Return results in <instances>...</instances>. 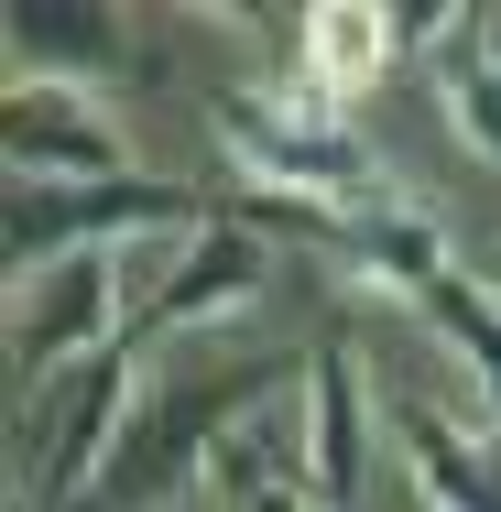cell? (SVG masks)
Masks as SVG:
<instances>
[{"mask_svg": "<svg viewBox=\"0 0 501 512\" xmlns=\"http://www.w3.org/2000/svg\"><path fill=\"white\" fill-rule=\"evenodd\" d=\"M218 142L240 175H262L273 207H305V218H371L393 207L371 142L349 131V109L316 99L305 77H262V88H218Z\"/></svg>", "mask_w": 501, "mask_h": 512, "instance_id": "6da1fadb", "label": "cell"}, {"mask_svg": "<svg viewBox=\"0 0 501 512\" xmlns=\"http://www.w3.org/2000/svg\"><path fill=\"white\" fill-rule=\"evenodd\" d=\"M305 371H316V360L273 349V360H240V371L164 382L153 404L131 414L120 458L99 469V491H88L77 512H164L175 491H207V458L240 436V414H262V404H284V393H305Z\"/></svg>", "mask_w": 501, "mask_h": 512, "instance_id": "7a4b0ae2", "label": "cell"}, {"mask_svg": "<svg viewBox=\"0 0 501 512\" xmlns=\"http://www.w3.org/2000/svg\"><path fill=\"white\" fill-rule=\"evenodd\" d=\"M207 186H175V175H109V186H11V273L33 262H77V251H109V240H142V229H186L197 240Z\"/></svg>", "mask_w": 501, "mask_h": 512, "instance_id": "3957f363", "label": "cell"}, {"mask_svg": "<svg viewBox=\"0 0 501 512\" xmlns=\"http://www.w3.org/2000/svg\"><path fill=\"white\" fill-rule=\"evenodd\" d=\"M262 273H273L262 229L218 207V218L197 229V240L175 251V273H164V284L142 295V316H131L120 338H131V349H153V338H175V327H218V316H240L251 295H262Z\"/></svg>", "mask_w": 501, "mask_h": 512, "instance_id": "277c9868", "label": "cell"}, {"mask_svg": "<svg viewBox=\"0 0 501 512\" xmlns=\"http://www.w3.org/2000/svg\"><path fill=\"white\" fill-rule=\"evenodd\" d=\"M447 33V11H371V0H305L295 11V44L305 55H284L273 77H305L316 99H360V88H382V66H393L403 44H436Z\"/></svg>", "mask_w": 501, "mask_h": 512, "instance_id": "5b68a950", "label": "cell"}, {"mask_svg": "<svg viewBox=\"0 0 501 512\" xmlns=\"http://www.w3.org/2000/svg\"><path fill=\"white\" fill-rule=\"evenodd\" d=\"M0 153H11V186H109V175H131L120 164V131L99 120V99L22 88V77L0 99Z\"/></svg>", "mask_w": 501, "mask_h": 512, "instance_id": "8992f818", "label": "cell"}, {"mask_svg": "<svg viewBox=\"0 0 501 512\" xmlns=\"http://www.w3.org/2000/svg\"><path fill=\"white\" fill-rule=\"evenodd\" d=\"M360 469H371V393L349 338H327L305 371V512H360Z\"/></svg>", "mask_w": 501, "mask_h": 512, "instance_id": "52a82bcc", "label": "cell"}, {"mask_svg": "<svg viewBox=\"0 0 501 512\" xmlns=\"http://www.w3.org/2000/svg\"><path fill=\"white\" fill-rule=\"evenodd\" d=\"M109 306H120V262H109V251H77V262L55 273V295L11 327V371H22V382H44V371H66V360L88 371L99 349H120Z\"/></svg>", "mask_w": 501, "mask_h": 512, "instance_id": "ba28073f", "label": "cell"}, {"mask_svg": "<svg viewBox=\"0 0 501 512\" xmlns=\"http://www.w3.org/2000/svg\"><path fill=\"white\" fill-rule=\"evenodd\" d=\"M0 44H11V77L22 88H77V99H99L120 77V55H131L120 11H55V0H22L0 22Z\"/></svg>", "mask_w": 501, "mask_h": 512, "instance_id": "9c48e42d", "label": "cell"}, {"mask_svg": "<svg viewBox=\"0 0 501 512\" xmlns=\"http://www.w3.org/2000/svg\"><path fill=\"white\" fill-rule=\"evenodd\" d=\"M305 240H316V251H327L349 284H371V295H393V306H414V295H425V284L458 262V251L436 240V218H414V207H371V218H316Z\"/></svg>", "mask_w": 501, "mask_h": 512, "instance_id": "30bf717a", "label": "cell"}, {"mask_svg": "<svg viewBox=\"0 0 501 512\" xmlns=\"http://www.w3.org/2000/svg\"><path fill=\"white\" fill-rule=\"evenodd\" d=\"M425 77H436L447 131H458L480 164H501V11H447V33H436Z\"/></svg>", "mask_w": 501, "mask_h": 512, "instance_id": "8fae6325", "label": "cell"}, {"mask_svg": "<svg viewBox=\"0 0 501 512\" xmlns=\"http://www.w3.org/2000/svg\"><path fill=\"white\" fill-rule=\"evenodd\" d=\"M393 447L425 491V512H501V447H469L436 404H393Z\"/></svg>", "mask_w": 501, "mask_h": 512, "instance_id": "7c38bea8", "label": "cell"}, {"mask_svg": "<svg viewBox=\"0 0 501 512\" xmlns=\"http://www.w3.org/2000/svg\"><path fill=\"white\" fill-rule=\"evenodd\" d=\"M414 316L469 360V382H480V404H491V447H501V295L469 273V262H447V273L414 295Z\"/></svg>", "mask_w": 501, "mask_h": 512, "instance_id": "4fadbf2b", "label": "cell"}, {"mask_svg": "<svg viewBox=\"0 0 501 512\" xmlns=\"http://www.w3.org/2000/svg\"><path fill=\"white\" fill-rule=\"evenodd\" d=\"M469 273H480V284H491V295H501V240H491V251H480V262H469Z\"/></svg>", "mask_w": 501, "mask_h": 512, "instance_id": "5bb4252c", "label": "cell"}, {"mask_svg": "<svg viewBox=\"0 0 501 512\" xmlns=\"http://www.w3.org/2000/svg\"><path fill=\"white\" fill-rule=\"evenodd\" d=\"M273 512H305V502H273Z\"/></svg>", "mask_w": 501, "mask_h": 512, "instance_id": "9a60e30c", "label": "cell"}]
</instances>
